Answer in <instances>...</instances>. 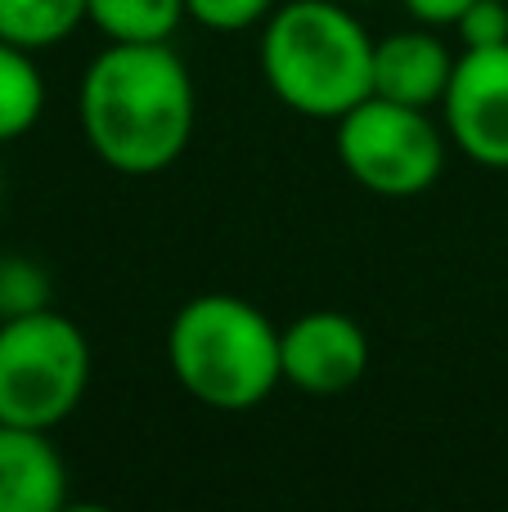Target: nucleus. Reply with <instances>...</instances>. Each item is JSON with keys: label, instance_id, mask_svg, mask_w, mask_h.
<instances>
[{"label": "nucleus", "instance_id": "20e7f679", "mask_svg": "<svg viewBox=\"0 0 508 512\" xmlns=\"http://www.w3.org/2000/svg\"><path fill=\"white\" fill-rule=\"evenodd\" d=\"M90 387V342L54 306L0 319V423L59 427Z\"/></svg>", "mask_w": 508, "mask_h": 512}, {"label": "nucleus", "instance_id": "4468645a", "mask_svg": "<svg viewBox=\"0 0 508 512\" xmlns=\"http://www.w3.org/2000/svg\"><path fill=\"white\" fill-rule=\"evenodd\" d=\"M279 0H185L189 18L207 32H248L275 14Z\"/></svg>", "mask_w": 508, "mask_h": 512}, {"label": "nucleus", "instance_id": "f3484780", "mask_svg": "<svg viewBox=\"0 0 508 512\" xmlns=\"http://www.w3.org/2000/svg\"><path fill=\"white\" fill-rule=\"evenodd\" d=\"M347 5H365V0H347Z\"/></svg>", "mask_w": 508, "mask_h": 512}, {"label": "nucleus", "instance_id": "9d476101", "mask_svg": "<svg viewBox=\"0 0 508 512\" xmlns=\"http://www.w3.org/2000/svg\"><path fill=\"white\" fill-rule=\"evenodd\" d=\"M90 23L86 0H0V41L41 54Z\"/></svg>", "mask_w": 508, "mask_h": 512}, {"label": "nucleus", "instance_id": "f8f14e48", "mask_svg": "<svg viewBox=\"0 0 508 512\" xmlns=\"http://www.w3.org/2000/svg\"><path fill=\"white\" fill-rule=\"evenodd\" d=\"M45 113V77L36 54L0 41V144L27 135Z\"/></svg>", "mask_w": 508, "mask_h": 512}, {"label": "nucleus", "instance_id": "f03ea898", "mask_svg": "<svg viewBox=\"0 0 508 512\" xmlns=\"http://www.w3.org/2000/svg\"><path fill=\"white\" fill-rule=\"evenodd\" d=\"M261 77L284 108L315 122L374 95V36L347 0H284L261 23Z\"/></svg>", "mask_w": 508, "mask_h": 512}, {"label": "nucleus", "instance_id": "f257e3e1", "mask_svg": "<svg viewBox=\"0 0 508 512\" xmlns=\"http://www.w3.org/2000/svg\"><path fill=\"white\" fill-rule=\"evenodd\" d=\"M81 135L117 176H158L176 167L194 140L198 95L171 41H108L90 59L77 95Z\"/></svg>", "mask_w": 508, "mask_h": 512}, {"label": "nucleus", "instance_id": "9b49d317", "mask_svg": "<svg viewBox=\"0 0 508 512\" xmlns=\"http://www.w3.org/2000/svg\"><path fill=\"white\" fill-rule=\"evenodd\" d=\"M86 9L90 27L122 45L171 41L176 27L189 18L185 0H86Z\"/></svg>", "mask_w": 508, "mask_h": 512}, {"label": "nucleus", "instance_id": "2eb2a0df", "mask_svg": "<svg viewBox=\"0 0 508 512\" xmlns=\"http://www.w3.org/2000/svg\"><path fill=\"white\" fill-rule=\"evenodd\" d=\"M464 50H486V45L508 41V5L504 0H473L455 23Z\"/></svg>", "mask_w": 508, "mask_h": 512}, {"label": "nucleus", "instance_id": "dca6fc26", "mask_svg": "<svg viewBox=\"0 0 508 512\" xmlns=\"http://www.w3.org/2000/svg\"><path fill=\"white\" fill-rule=\"evenodd\" d=\"M401 5L410 9V18L423 27H455L459 14H464L473 0H401Z\"/></svg>", "mask_w": 508, "mask_h": 512}, {"label": "nucleus", "instance_id": "1a4fd4ad", "mask_svg": "<svg viewBox=\"0 0 508 512\" xmlns=\"http://www.w3.org/2000/svg\"><path fill=\"white\" fill-rule=\"evenodd\" d=\"M68 504V463L41 427L0 423V512H59Z\"/></svg>", "mask_w": 508, "mask_h": 512}, {"label": "nucleus", "instance_id": "0eeeda50", "mask_svg": "<svg viewBox=\"0 0 508 512\" xmlns=\"http://www.w3.org/2000/svg\"><path fill=\"white\" fill-rule=\"evenodd\" d=\"M284 382L306 396H342L369 369V337L342 310H306L279 328Z\"/></svg>", "mask_w": 508, "mask_h": 512}, {"label": "nucleus", "instance_id": "7ed1b4c3", "mask_svg": "<svg viewBox=\"0 0 508 512\" xmlns=\"http://www.w3.org/2000/svg\"><path fill=\"white\" fill-rule=\"evenodd\" d=\"M167 364L185 396L216 414H248L284 382L279 324L234 292H198L167 328Z\"/></svg>", "mask_w": 508, "mask_h": 512}, {"label": "nucleus", "instance_id": "ddd939ff", "mask_svg": "<svg viewBox=\"0 0 508 512\" xmlns=\"http://www.w3.org/2000/svg\"><path fill=\"white\" fill-rule=\"evenodd\" d=\"M50 306V274L27 256H0V319Z\"/></svg>", "mask_w": 508, "mask_h": 512}, {"label": "nucleus", "instance_id": "39448f33", "mask_svg": "<svg viewBox=\"0 0 508 512\" xmlns=\"http://www.w3.org/2000/svg\"><path fill=\"white\" fill-rule=\"evenodd\" d=\"M333 126L338 162L360 189L378 198H419L446 171V135L432 122V108L369 95Z\"/></svg>", "mask_w": 508, "mask_h": 512}, {"label": "nucleus", "instance_id": "423d86ee", "mask_svg": "<svg viewBox=\"0 0 508 512\" xmlns=\"http://www.w3.org/2000/svg\"><path fill=\"white\" fill-rule=\"evenodd\" d=\"M441 122L459 153L486 171H508V41L464 50L441 99Z\"/></svg>", "mask_w": 508, "mask_h": 512}, {"label": "nucleus", "instance_id": "6e6552de", "mask_svg": "<svg viewBox=\"0 0 508 512\" xmlns=\"http://www.w3.org/2000/svg\"><path fill=\"white\" fill-rule=\"evenodd\" d=\"M455 59L459 54H450L446 41L423 23L392 32L374 41V95L410 108H441L455 77Z\"/></svg>", "mask_w": 508, "mask_h": 512}]
</instances>
